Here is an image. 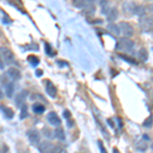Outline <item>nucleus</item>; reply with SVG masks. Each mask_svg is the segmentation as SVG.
Instances as JSON below:
<instances>
[{"mask_svg": "<svg viewBox=\"0 0 153 153\" xmlns=\"http://www.w3.org/2000/svg\"><path fill=\"white\" fill-rule=\"evenodd\" d=\"M107 30L114 36H120V28H118V25H115L114 23H110L109 25H108Z\"/></svg>", "mask_w": 153, "mask_h": 153, "instance_id": "nucleus-14", "label": "nucleus"}, {"mask_svg": "<svg viewBox=\"0 0 153 153\" xmlns=\"http://www.w3.org/2000/svg\"><path fill=\"white\" fill-rule=\"evenodd\" d=\"M27 137H28L29 141L31 142L32 145H39V143L41 141V135L40 132L36 129H30L27 132Z\"/></svg>", "mask_w": 153, "mask_h": 153, "instance_id": "nucleus-4", "label": "nucleus"}, {"mask_svg": "<svg viewBox=\"0 0 153 153\" xmlns=\"http://www.w3.org/2000/svg\"><path fill=\"white\" fill-rule=\"evenodd\" d=\"M0 109H1V111L4 113V115L9 118V120H11L12 117H14V112L12 111V109H10L9 107H7L5 105H0Z\"/></svg>", "mask_w": 153, "mask_h": 153, "instance_id": "nucleus-16", "label": "nucleus"}, {"mask_svg": "<svg viewBox=\"0 0 153 153\" xmlns=\"http://www.w3.org/2000/svg\"><path fill=\"white\" fill-rule=\"evenodd\" d=\"M98 147H99V149H100V153H107L102 141H100V140L98 141Z\"/></svg>", "mask_w": 153, "mask_h": 153, "instance_id": "nucleus-28", "label": "nucleus"}, {"mask_svg": "<svg viewBox=\"0 0 153 153\" xmlns=\"http://www.w3.org/2000/svg\"><path fill=\"white\" fill-rule=\"evenodd\" d=\"M14 84L12 82H9V83H6L5 85V93H6V96L8 98H12V96L14 94Z\"/></svg>", "mask_w": 153, "mask_h": 153, "instance_id": "nucleus-12", "label": "nucleus"}, {"mask_svg": "<svg viewBox=\"0 0 153 153\" xmlns=\"http://www.w3.org/2000/svg\"><path fill=\"white\" fill-rule=\"evenodd\" d=\"M153 126V117H147L146 120H144V123H143V127H145V128H151Z\"/></svg>", "mask_w": 153, "mask_h": 153, "instance_id": "nucleus-23", "label": "nucleus"}, {"mask_svg": "<svg viewBox=\"0 0 153 153\" xmlns=\"http://www.w3.org/2000/svg\"><path fill=\"white\" fill-rule=\"evenodd\" d=\"M73 4H74V6L76 7V8L85 9L89 4V1L88 0H74Z\"/></svg>", "mask_w": 153, "mask_h": 153, "instance_id": "nucleus-18", "label": "nucleus"}, {"mask_svg": "<svg viewBox=\"0 0 153 153\" xmlns=\"http://www.w3.org/2000/svg\"><path fill=\"white\" fill-rule=\"evenodd\" d=\"M99 5H100L101 12H102L103 14H105V16L108 12V10L111 8V7L109 6V1H108V0H100Z\"/></svg>", "mask_w": 153, "mask_h": 153, "instance_id": "nucleus-13", "label": "nucleus"}, {"mask_svg": "<svg viewBox=\"0 0 153 153\" xmlns=\"http://www.w3.org/2000/svg\"><path fill=\"white\" fill-rule=\"evenodd\" d=\"M63 117H65L66 118V120H68V118L71 117V112L68 111V109H65V111H63Z\"/></svg>", "mask_w": 153, "mask_h": 153, "instance_id": "nucleus-30", "label": "nucleus"}, {"mask_svg": "<svg viewBox=\"0 0 153 153\" xmlns=\"http://www.w3.org/2000/svg\"><path fill=\"white\" fill-rule=\"evenodd\" d=\"M139 25L144 32H151L153 30V19L149 16H141L139 19Z\"/></svg>", "mask_w": 153, "mask_h": 153, "instance_id": "nucleus-5", "label": "nucleus"}, {"mask_svg": "<svg viewBox=\"0 0 153 153\" xmlns=\"http://www.w3.org/2000/svg\"><path fill=\"white\" fill-rule=\"evenodd\" d=\"M89 2H91V3H95V0H88Z\"/></svg>", "mask_w": 153, "mask_h": 153, "instance_id": "nucleus-37", "label": "nucleus"}, {"mask_svg": "<svg viewBox=\"0 0 153 153\" xmlns=\"http://www.w3.org/2000/svg\"><path fill=\"white\" fill-rule=\"evenodd\" d=\"M134 47H135L134 41H132L130 38H126V37L120 38L117 44V50L123 51V52H126V53L133 52V51H134Z\"/></svg>", "mask_w": 153, "mask_h": 153, "instance_id": "nucleus-1", "label": "nucleus"}, {"mask_svg": "<svg viewBox=\"0 0 153 153\" xmlns=\"http://www.w3.org/2000/svg\"><path fill=\"white\" fill-rule=\"evenodd\" d=\"M0 153H3V150H2V147H1V145H0Z\"/></svg>", "mask_w": 153, "mask_h": 153, "instance_id": "nucleus-38", "label": "nucleus"}, {"mask_svg": "<svg viewBox=\"0 0 153 153\" xmlns=\"http://www.w3.org/2000/svg\"><path fill=\"white\" fill-rule=\"evenodd\" d=\"M4 68V65H3V60H2L1 56H0V68Z\"/></svg>", "mask_w": 153, "mask_h": 153, "instance_id": "nucleus-33", "label": "nucleus"}, {"mask_svg": "<svg viewBox=\"0 0 153 153\" xmlns=\"http://www.w3.org/2000/svg\"><path fill=\"white\" fill-rule=\"evenodd\" d=\"M135 6H136V4H134V2H126L124 4V10L126 13L134 14Z\"/></svg>", "mask_w": 153, "mask_h": 153, "instance_id": "nucleus-19", "label": "nucleus"}, {"mask_svg": "<svg viewBox=\"0 0 153 153\" xmlns=\"http://www.w3.org/2000/svg\"><path fill=\"white\" fill-rule=\"evenodd\" d=\"M46 93L51 98H55L57 96V89L54 86V84L52 82H50V81L46 82Z\"/></svg>", "mask_w": 153, "mask_h": 153, "instance_id": "nucleus-10", "label": "nucleus"}, {"mask_svg": "<svg viewBox=\"0 0 153 153\" xmlns=\"http://www.w3.org/2000/svg\"><path fill=\"white\" fill-rule=\"evenodd\" d=\"M137 149H138V151H142V152H144L145 150L147 149V144H146V142H144V141H140V142H139V144L137 145Z\"/></svg>", "mask_w": 153, "mask_h": 153, "instance_id": "nucleus-24", "label": "nucleus"}, {"mask_svg": "<svg viewBox=\"0 0 153 153\" xmlns=\"http://www.w3.org/2000/svg\"><path fill=\"white\" fill-rule=\"evenodd\" d=\"M27 96H28V91L23 90L21 92H19L16 94V98H14V101H16V105L18 107H22L25 104V101L27 99Z\"/></svg>", "mask_w": 153, "mask_h": 153, "instance_id": "nucleus-9", "label": "nucleus"}, {"mask_svg": "<svg viewBox=\"0 0 153 153\" xmlns=\"http://www.w3.org/2000/svg\"><path fill=\"white\" fill-rule=\"evenodd\" d=\"M120 56L122 58H124V59H126V60L128 61V62H132V63H136L135 61H134V59L133 58H130V57H128V56H126V55H122V54H120Z\"/></svg>", "mask_w": 153, "mask_h": 153, "instance_id": "nucleus-29", "label": "nucleus"}, {"mask_svg": "<svg viewBox=\"0 0 153 153\" xmlns=\"http://www.w3.org/2000/svg\"><path fill=\"white\" fill-rule=\"evenodd\" d=\"M149 12H150V16H151V19H153V3L149 6Z\"/></svg>", "mask_w": 153, "mask_h": 153, "instance_id": "nucleus-31", "label": "nucleus"}, {"mask_svg": "<svg viewBox=\"0 0 153 153\" xmlns=\"http://www.w3.org/2000/svg\"><path fill=\"white\" fill-rule=\"evenodd\" d=\"M107 123H108V124H109V125H110V127H111V128H113V127H114V125H113V124H112L111 120H107Z\"/></svg>", "mask_w": 153, "mask_h": 153, "instance_id": "nucleus-34", "label": "nucleus"}, {"mask_svg": "<svg viewBox=\"0 0 153 153\" xmlns=\"http://www.w3.org/2000/svg\"><path fill=\"white\" fill-rule=\"evenodd\" d=\"M2 98H3V93H2L1 89H0V99H2Z\"/></svg>", "mask_w": 153, "mask_h": 153, "instance_id": "nucleus-35", "label": "nucleus"}, {"mask_svg": "<svg viewBox=\"0 0 153 153\" xmlns=\"http://www.w3.org/2000/svg\"><path fill=\"white\" fill-rule=\"evenodd\" d=\"M47 120L48 123L51 126H54V127H59L61 125V120L60 117H58V114L54 111L49 112L47 114Z\"/></svg>", "mask_w": 153, "mask_h": 153, "instance_id": "nucleus-8", "label": "nucleus"}, {"mask_svg": "<svg viewBox=\"0 0 153 153\" xmlns=\"http://www.w3.org/2000/svg\"><path fill=\"white\" fill-rule=\"evenodd\" d=\"M32 108H33V111L37 113V114H41V113H43L45 111V106L40 102L34 103L33 106H32Z\"/></svg>", "mask_w": 153, "mask_h": 153, "instance_id": "nucleus-17", "label": "nucleus"}, {"mask_svg": "<svg viewBox=\"0 0 153 153\" xmlns=\"http://www.w3.org/2000/svg\"><path fill=\"white\" fill-rule=\"evenodd\" d=\"M54 137L56 138V139L60 140V141H65V131L61 127H57V129H55L54 131Z\"/></svg>", "mask_w": 153, "mask_h": 153, "instance_id": "nucleus-15", "label": "nucleus"}, {"mask_svg": "<svg viewBox=\"0 0 153 153\" xmlns=\"http://www.w3.org/2000/svg\"><path fill=\"white\" fill-rule=\"evenodd\" d=\"M28 117V109H27V105L24 104L22 106V111H21V118L22 120H24V118H26Z\"/></svg>", "mask_w": 153, "mask_h": 153, "instance_id": "nucleus-26", "label": "nucleus"}, {"mask_svg": "<svg viewBox=\"0 0 153 153\" xmlns=\"http://www.w3.org/2000/svg\"><path fill=\"white\" fill-rule=\"evenodd\" d=\"M134 14H137L140 18L145 16V8L142 5H136L134 9Z\"/></svg>", "mask_w": 153, "mask_h": 153, "instance_id": "nucleus-20", "label": "nucleus"}, {"mask_svg": "<svg viewBox=\"0 0 153 153\" xmlns=\"http://www.w3.org/2000/svg\"><path fill=\"white\" fill-rule=\"evenodd\" d=\"M113 153H120V152L117 151V148H113Z\"/></svg>", "mask_w": 153, "mask_h": 153, "instance_id": "nucleus-36", "label": "nucleus"}, {"mask_svg": "<svg viewBox=\"0 0 153 153\" xmlns=\"http://www.w3.org/2000/svg\"><path fill=\"white\" fill-rule=\"evenodd\" d=\"M54 148V145L49 141L40 142L38 145V149L40 153H51Z\"/></svg>", "mask_w": 153, "mask_h": 153, "instance_id": "nucleus-7", "label": "nucleus"}, {"mask_svg": "<svg viewBox=\"0 0 153 153\" xmlns=\"http://www.w3.org/2000/svg\"><path fill=\"white\" fill-rule=\"evenodd\" d=\"M28 60L33 66H36V65H39V58L35 55H30L28 57Z\"/></svg>", "mask_w": 153, "mask_h": 153, "instance_id": "nucleus-21", "label": "nucleus"}, {"mask_svg": "<svg viewBox=\"0 0 153 153\" xmlns=\"http://www.w3.org/2000/svg\"><path fill=\"white\" fill-rule=\"evenodd\" d=\"M118 16V10L117 7H111V8L108 10V12L106 13V21L109 22V23H112L115 19H117Z\"/></svg>", "mask_w": 153, "mask_h": 153, "instance_id": "nucleus-11", "label": "nucleus"}, {"mask_svg": "<svg viewBox=\"0 0 153 153\" xmlns=\"http://www.w3.org/2000/svg\"><path fill=\"white\" fill-rule=\"evenodd\" d=\"M42 132L44 133V135H45V137H47V138H52L53 136H52V134H51V131L48 129V128H44L43 129V131H42Z\"/></svg>", "mask_w": 153, "mask_h": 153, "instance_id": "nucleus-27", "label": "nucleus"}, {"mask_svg": "<svg viewBox=\"0 0 153 153\" xmlns=\"http://www.w3.org/2000/svg\"><path fill=\"white\" fill-rule=\"evenodd\" d=\"M51 153H66V150L62 146H54L52 152Z\"/></svg>", "mask_w": 153, "mask_h": 153, "instance_id": "nucleus-25", "label": "nucleus"}, {"mask_svg": "<svg viewBox=\"0 0 153 153\" xmlns=\"http://www.w3.org/2000/svg\"><path fill=\"white\" fill-rule=\"evenodd\" d=\"M0 55L2 56V59L3 61L6 63V65H12L16 61V58H14V54L12 53V51L10 49L6 48V47H1L0 48Z\"/></svg>", "mask_w": 153, "mask_h": 153, "instance_id": "nucleus-2", "label": "nucleus"}, {"mask_svg": "<svg viewBox=\"0 0 153 153\" xmlns=\"http://www.w3.org/2000/svg\"><path fill=\"white\" fill-rule=\"evenodd\" d=\"M6 75L8 76L9 79H11L12 81H19L22 79V73L19 68H14V66H11L6 71Z\"/></svg>", "mask_w": 153, "mask_h": 153, "instance_id": "nucleus-6", "label": "nucleus"}, {"mask_svg": "<svg viewBox=\"0 0 153 153\" xmlns=\"http://www.w3.org/2000/svg\"><path fill=\"white\" fill-rule=\"evenodd\" d=\"M139 58L141 59V60H143V61L147 60V58H148V52H147V50L145 48H142L141 50L139 51Z\"/></svg>", "mask_w": 153, "mask_h": 153, "instance_id": "nucleus-22", "label": "nucleus"}, {"mask_svg": "<svg viewBox=\"0 0 153 153\" xmlns=\"http://www.w3.org/2000/svg\"><path fill=\"white\" fill-rule=\"evenodd\" d=\"M42 74H43V71H40V70H37L36 71V75H37V76H40Z\"/></svg>", "mask_w": 153, "mask_h": 153, "instance_id": "nucleus-32", "label": "nucleus"}, {"mask_svg": "<svg viewBox=\"0 0 153 153\" xmlns=\"http://www.w3.org/2000/svg\"><path fill=\"white\" fill-rule=\"evenodd\" d=\"M118 28H120V34H123L126 38H131L134 35V28L127 22H120L118 24Z\"/></svg>", "mask_w": 153, "mask_h": 153, "instance_id": "nucleus-3", "label": "nucleus"}]
</instances>
